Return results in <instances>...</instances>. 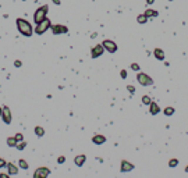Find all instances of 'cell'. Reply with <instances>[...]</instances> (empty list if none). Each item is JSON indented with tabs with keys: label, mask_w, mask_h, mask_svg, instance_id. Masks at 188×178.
I'll use <instances>...</instances> for the list:
<instances>
[{
	"label": "cell",
	"mask_w": 188,
	"mask_h": 178,
	"mask_svg": "<svg viewBox=\"0 0 188 178\" xmlns=\"http://www.w3.org/2000/svg\"><path fill=\"white\" fill-rule=\"evenodd\" d=\"M16 22H17V28H18V31H20L21 35H24V36H32L33 28L27 20H24V18H17Z\"/></svg>",
	"instance_id": "1"
},
{
	"label": "cell",
	"mask_w": 188,
	"mask_h": 178,
	"mask_svg": "<svg viewBox=\"0 0 188 178\" xmlns=\"http://www.w3.org/2000/svg\"><path fill=\"white\" fill-rule=\"evenodd\" d=\"M49 11V6H42V7H39L36 11H35V14H33V21L35 24H39V22H42L45 18H46V14H48Z\"/></svg>",
	"instance_id": "2"
},
{
	"label": "cell",
	"mask_w": 188,
	"mask_h": 178,
	"mask_svg": "<svg viewBox=\"0 0 188 178\" xmlns=\"http://www.w3.org/2000/svg\"><path fill=\"white\" fill-rule=\"evenodd\" d=\"M50 26H52L50 20H49V18H45L42 22L36 24V26H35V33H36V35H43V33L48 31Z\"/></svg>",
	"instance_id": "3"
},
{
	"label": "cell",
	"mask_w": 188,
	"mask_h": 178,
	"mask_svg": "<svg viewBox=\"0 0 188 178\" xmlns=\"http://www.w3.org/2000/svg\"><path fill=\"white\" fill-rule=\"evenodd\" d=\"M137 79H138V82H140L142 86H150V85H153V79L150 78L148 74L140 73L137 75Z\"/></svg>",
	"instance_id": "4"
},
{
	"label": "cell",
	"mask_w": 188,
	"mask_h": 178,
	"mask_svg": "<svg viewBox=\"0 0 188 178\" xmlns=\"http://www.w3.org/2000/svg\"><path fill=\"white\" fill-rule=\"evenodd\" d=\"M103 47H105V50H108L109 53H116L117 52V45H116V42H113V41H110V39H105L102 42Z\"/></svg>",
	"instance_id": "5"
},
{
	"label": "cell",
	"mask_w": 188,
	"mask_h": 178,
	"mask_svg": "<svg viewBox=\"0 0 188 178\" xmlns=\"http://www.w3.org/2000/svg\"><path fill=\"white\" fill-rule=\"evenodd\" d=\"M50 29L53 32V35H63V33H67L68 32V28L64 25H60V24H54V25L50 26Z\"/></svg>",
	"instance_id": "6"
},
{
	"label": "cell",
	"mask_w": 188,
	"mask_h": 178,
	"mask_svg": "<svg viewBox=\"0 0 188 178\" xmlns=\"http://www.w3.org/2000/svg\"><path fill=\"white\" fill-rule=\"evenodd\" d=\"M103 52H105V47H103L102 43H100V45H96V46H93V47H92V50H91L92 58L100 57V56L103 54Z\"/></svg>",
	"instance_id": "7"
},
{
	"label": "cell",
	"mask_w": 188,
	"mask_h": 178,
	"mask_svg": "<svg viewBox=\"0 0 188 178\" xmlns=\"http://www.w3.org/2000/svg\"><path fill=\"white\" fill-rule=\"evenodd\" d=\"M48 175H50V170L46 167H39L33 173V178H46Z\"/></svg>",
	"instance_id": "8"
},
{
	"label": "cell",
	"mask_w": 188,
	"mask_h": 178,
	"mask_svg": "<svg viewBox=\"0 0 188 178\" xmlns=\"http://www.w3.org/2000/svg\"><path fill=\"white\" fill-rule=\"evenodd\" d=\"M1 118L6 124H10L11 122V111L9 107H3V113H1Z\"/></svg>",
	"instance_id": "9"
},
{
	"label": "cell",
	"mask_w": 188,
	"mask_h": 178,
	"mask_svg": "<svg viewBox=\"0 0 188 178\" xmlns=\"http://www.w3.org/2000/svg\"><path fill=\"white\" fill-rule=\"evenodd\" d=\"M132 168H134V164H131V163L127 162V160H123V162H121V171H123V173L131 171Z\"/></svg>",
	"instance_id": "10"
},
{
	"label": "cell",
	"mask_w": 188,
	"mask_h": 178,
	"mask_svg": "<svg viewBox=\"0 0 188 178\" xmlns=\"http://www.w3.org/2000/svg\"><path fill=\"white\" fill-rule=\"evenodd\" d=\"M159 111H160V107L157 106V103H156V102H150V105H149V113L150 114L156 115Z\"/></svg>",
	"instance_id": "11"
},
{
	"label": "cell",
	"mask_w": 188,
	"mask_h": 178,
	"mask_svg": "<svg viewBox=\"0 0 188 178\" xmlns=\"http://www.w3.org/2000/svg\"><path fill=\"white\" fill-rule=\"evenodd\" d=\"M6 167L9 170V175H17V174H18V168H17L13 163H7Z\"/></svg>",
	"instance_id": "12"
},
{
	"label": "cell",
	"mask_w": 188,
	"mask_h": 178,
	"mask_svg": "<svg viewBox=\"0 0 188 178\" xmlns=\"http://www.w3.org/2000/svg\"><path fill=\"white\" fill-rule=\"evenodd\" d=\"M92 142L95 143V145H102L106 142V138L103 135H93L92 136Z\"/></svg>",
	"instance_id": "13"
},
{
	"label": "cell",
	"mask_w": 188,
	"mask_h": 178,
	"mask_svg": "<svg viewBox=\"0 0 188 178\" xmlns=\"http://www.w3.org/2000/svg\"><path fill=\"white\" fill-rule=\"evenodd\" d=\"M85 160H86V156H85V155H78V156L74 159V163H75V166L81 167V166H84Z\"/></svg>",
	"instance_id": "14"
},
{
	"label": "cell",
	"mask_w": 188,
	"mask_h": 178,
	"mask_svg": "<svg viewBox=\"0 0 188 178\" xmlns=\"http://www.w3.org/2000/svg\"><path fill=\"white\" fill-rule=\"evenodd\" d=\"M153 56H155L157 60H164V52L162 49H155L153 50Z\"/></svg>",
	"instance_id": "15"
},
{
	"label": "cell",
	"mask_w": 188,
	"mask_h": 178,
	"mask_svg": "<svg viewBox=\"0 0 188 178\" xmlns=\"http://www.w3.org/2000/svg\"><path fill=\"white\" fill-rule=\"evenodd\" d=\"M7 146H10V147H17V139H16V136H10V138H7Z\"/></svg>",
	"instance_id": "16"
},
{
	"label": "cell",
	"mask_w": 188,
	"mask_h": 178,
	"mask_svg": "<svg viewBox=\"0 0 188 178\" xmlns=\"http://www.w3.org/2000/svg\"><path fill=\"white\" fill-rule=\"evenodd\" d=\"M144 14H145V16L148 17V18H150V17H157V16H159V13H157L156 10H152V9H148V10H146L145 13H144Z\"/></svg>",
	"instance_id": "17"
},
{
	"label": "cell",
	"mask_w": 188,
	"mask_h": 178,
	"mask_svg": "<svg viewBox=\"0 0 188 178\" xmlns=\"http://www.w3.org/2000/svg\"><path fill=\"white\" fill-rule=\"evenodd\" d=\"M137 21H138V24L144 25V24H146V22H148V17H146L145 14H140V16L137 17Z\"/></svg>",
	"instance_id": "18"
},
{
	"label": "cell",
	"mask_w": 188,
	"mask_h": 178,
	"mask_svg": "<svg viewBox=\"0 0 188 178\" xmlns=\"http://www.w3.org/2000/svg\"><path fill=\"white\" fill-rule=\"evenodd\" d=\"M164 115H167V117H170V115H173L174 113H176V110H174V107H164Z\"/></svg>",
	"instance_id": "19"
},
{
	"label": "cell",
	"mask_w": 188,
	"mask_h": 178,
	"mask_svg": "<svg viewBox=\"0 0 188 178\" xmlns=\"http://www.w3.org/2000/svg\"><path fill=\"white\" fill-rule=\"evenodd\" d=\"M35 134H36L39 138H41V136L45 135V130H43L42 127H35Z\"/></svg>",
	"instance_id": "20"
},
{
	"label": "cell",
	"mask_w": 188,
	"mask_h": 178,
	"mask_svg": "<svg viewBox=\"0 0 188 178\" xmlns=\"http://www.w3.org/2000/svg\"><path fill=\"white\" fill-rule=\"evenodd\" d=\"M18 164H20V168H24V170H28V168H29V166H28V163L25 162V160H22V159H20V162H18Z\"/></svg>",
	"instance_id": "21"
},
{
	"label": "cell",
	"mask_w": 188,
	"mask_h": 178,
	"mask_svg": "<svg viewBox=\"0 0 188 178\" xmlns=\"http://www.w3.org/2000/svg\"><path fill=\"white\" fill-rule=\"evenodd\" d=\"M177 166H178V160H177V159H172V160L169 162V167L174 168V167H177Z\"/></svg>",
	"instance_id": "22"
},
{
	"label": "cell",
	"mask_w": 188,
	"mask_h": 178,
	"mask_svg": "<svg viewBox=\"0 0 188 178\" xmlns=\"http://www.w3.org/2000/svg\"><path fill=\"white\" fill-rule=\"evenodd\" d=\"M150 102H152V99H150L148 95L142 96V103H144V105H150Z\"/></svg>",
	"instance_id": "23"
},
{
	"label": "cell",
	"mask_w": 188,
	"mask_h": 178,
	"mask_svg": "<svg viewBox=\"0 0 188 178\" xmlns=\"http://www.w3.org/2000/svg\"><path fill=\"white\" fill-rule=\"evenodd\" d=\"M25 146H27V142H24V141H21L20 143H17V149H18V150H24Z\"/></svg>",
	"instance_id": "24"
},
{
	"label": "cell",
	"mask_w": 188,
	"mask_h": 178,
	"mask_svg": "<svg viewBox=\"0 0 188 178\" xmlns=\"http://www.w3.org/2000/svg\"><path fill=\"white\" fill-rule=\"evenodd\" d=\"M131 70H134V71H140V64L132 63L131 64Z\"/></svg>",
	"instance_id": "25"
},
{
	"label": "cell",
	"mask_w": 188,
	"mask_h": 178,
	"mask_svg": "<svg viewBox=\"0 0 188 178\" xmlns=\"http://www.w3.org/2000/svg\"><path fill=\"white\" fill-rule=\"evenodd\" d=\"M16 139H17V142H21L24 138H22V134H16Z\"/></svg>",
	"instance_id": "26"
},
{
	"label": "cell",
	"mask_w": 188,
	"mask_h": 178,
	"mask_svg": "<svg viewBox=\"0 0 188 178\" xmlns=\"http://www.w3.org/2000/svg\"><path fill=\"white\" fill-rule=\"evenodd\" d=\"M127 89L130 90V93H134V92H135V88L132 86V85H128V86H127Z\"/></svg>",
	"instance_id": "27"
},
{
	"label": "cell",
	"mask_w": 188,
	"mask_h": 178,
	"mask_svg": "<svg viewBox=\"0 0 188 178\" xmlns=\"http://www.w3.org/2000/svg\"><path fill=\"white\" fill-rule=\"evenodd\" d=\"M57 162H59L60 164H63V163L66 162V157H64V156H60V157H59V160H57Z\"/></svg>",
	"instance_id": "28"
},
{
	"label": "cell",
	"mask_w": 188,
	"mask_h": 178,
	"mask_svg": "<svg viewBox=\"0 0 188 178\" xmlns=\"http://www.w3.org/2000/svg\"><path fill=\"white\" fill-rule=\"evenodd\" d=\"M6 164H7V163H6L4 160H3V159H1V157H0V168H1V167H4Z\"/></svg>",
	"instance_id": "29"
},
{
	"label": "cell",
	"mask_w": 188,
	"mask_h": 178,
	"mask_svg": "<svg viewBox=\"0 0 188 178\" xmlns=\"http://www.w3.org/2000/svg\"><path fill=\"white\" fill-rule=\"evenodd\" d=\"M121 77H123V78H127V71H125V70L121 71Z\"/></svg>",
	"instance_id": "30"
},
{
	"label": "cell",
	"mask_w": 188,
	"mask_h": 178,
	"mask_svg": "<svg viewBox=\"0 0 188 178\" xmlns=\"http://www.w3.org/2000/svg\"><path fill=\"white\" fill-rule=\"evenodd\" d=\"M146 3H148V4H153V3H155V0H146Z\"/></svg>",
	"instance_id": "31"
},
{
	"label": "cell",
	"mask_w": 188,
	"mask_h": 178,
	"mask_svg": "<svg viewBox=\"0 0 188 178\" xmlns=\"http://www.w3.org/2000/svg\"><path fill=\"white\" fill-rule=\"evenodd\" d=\"M7 177H9L7 174H0V178H7Z\"/></svg>",
	"instance_id": "32"
},
{
	"label": "cell",
	"mask_w": 188,
	"mask_h": 178,
	"mask_svg": "<svg viewBox=\"0 0 188 178\" xmlns=\"http://www.w3.org/2000/svg\"><path fill=\"white\" fill-rule=\"evenodd\" d=\"M53 3H54V4L59 6V4H60V0H53Z\"/></svg>",
	"instance_id": "33"
},
{
	"label": "cell",
	"mask_w": 188,
	"mask_h": 178,
	"mask_svg": "<svg viewBox=\"0 0 188 178\" xmlns=\"http://www.w3.org/2000/svg\"><path fill=\"white\" fill-rule=\"evenodd\" d=\"M17 66V67H20V66H21V61H16V63H14Z\"/></svg>",
	"instance_id": "34"
},
{
	"label": "cell",
	"mask_w": 188,
	"mask_h": 178,
	"mask_svg": "<svg viewBox=\"0 0 188 178\" xmlns=\"http://www.w3.org/2000/svg\"><path fill=\"white\" fill-rule=\"evenodd\" d=\"M1 113H3V109L0 107V117H1Z\"/></svg>",
	"instance_id": "35"
},
{
	"label": "cell",
	"mask_w": 188,
	"mask_h": 178,
	"mask_svg": "<svg viewBox=\"0 0 188 178\" xmlns=\"http://www.w3.org/2000/svg\"><path fill=\"white\" fill-rule=\"evenodd\" d=\"M185 171H187V173H188V166H187V167H185Z\"/></svg>",
	"instance_id": "36"
}]
</instances>
